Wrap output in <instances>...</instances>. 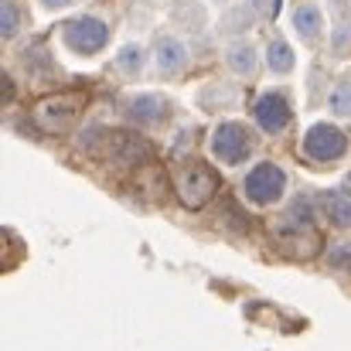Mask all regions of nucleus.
I'll list each match as a JSON object with an SVG mask.
<instances>
[{
	"label": "nucleus",
	"mask_w": 351,
	"mask_h": 351,
	"mask_svg": "<svg viewBox=\"0 0 351 351\" xmlns=\"http://www.w3.org/2000/svg\"><path fill=\"white\" fill-rule=\"evenodd\" d=\"M174 191H178V198L188 205V208H202V205H208L212 202V195L219 191V178L205 167V164H188V167H181L178 174H174Z\"/></svg>",
	"instance_id": "f257e3e1"
},
{
	"label": "nucleus",
	"mask_w": 351,
	"mask_h": 351,
	"mask_svg": "<svg viewBox=\"0 0 351 351\" xmlns=\"http://www.w3.org/2000/svg\"><path fill=\"white\" fill-rule=\"evenodd\" d=\"M62 38H65V45H69L72 51H79V55H96L99 48H106L110 27H106V21L86 14V17L69 21V24L62 27Z\"/></svg>",
	"instance_id": "f03ea898"
},
{
	"label": "nucleus",
	"mask_w": 351,
	"mask_h": 351,
	"mask_svg": "<svg viewBox=\"0 0 351 351\" xmlns=\"http://www.w3.org/2000/svg\"><path fill=\"white\" fill-rule=\"evenodd\" d=\"M287 191V174L276 167V164H256L249 174H245V198L256 202V205H273L280 202Z\"/></svg>",
	"instance_id": "7ed1b4c3"
},
{
	"label": "nucleus",
	"mask_w": 351,
	"mask_h": 351,
	"mask_svg": "<svg viewBox=\"0 0 351 351\" xmlns=\"http://www.w3.org/2000/svg\"><path fill=\"white\" fill-rule=\"evenodd\" d=\"M345 150H348V136H345L338 126H331V123H314V126L307 130V136H304V154H307L311 160L328 164V160L345 157Z\"/></svg>",
	"instance_id": "20e7f679"
},
{
	"label": "nucleus",
	"mask_w": 351,
	"mask_h": 351,
	"mask_svg": "<svg viewBox=\"0 0 351 351\" xmlns=\"http://www.w3.org/2000/svg\"><path fill=\"white\" fill-rule=\"evenodd\" d=\"M103 157L119 164V167H140L143 160L154 157V147L143 136H136V133H113L110 130L106 147H103Z\"/></svg>",
	"instance_id": "39448f33"
},
{
	"label": "nucleus",
	"mask_w": 351,
	"mask_h": 351,
	"mask_svg": "<svg viewBox=\"0 0 351 351\" xmlns=\"http://www.w3.org/2000/svg\"><path fill=\"white\" fill-rule=\"evenodd\" d=\"M249 147H252V140H249V130L242 123H222L212 133V154L222 164H242L245 154H249Z\"/></svg>",
	"instance_id": "423d86ee"
},
{
	"label": "nucleus",
	"mask_w": 351,
	"mask_h": 351,
	"mask_svg": "<svg viewBox=\"0 0 351 351\" xmlns=\"http://www.w3.org/2000/svg\"><path fill=\"white\" fill-rule=\"evenodd\" d=\"M75 113H79V96H51L38 106L34 119L45 133H62V130H69Z\"/></svg>",
	"instance_id": "0eeeda50"
},
{
	"label": "nucleus",
	"mask_w": 351,
	"mask_h": 351,
	"mask_svg": "<svg viewBox=\"0 0 351 351\" xmlns=\"http://www.w3.org/2000/svg\"><path fill=\"white\" fill-rule=\"evenodd\" d=\"M252 117L266 133H283L290 126V103L280 93H263L252 106Z\"/></svg>",
	"instance_id": "6e6552de"
},
{
	"label": "nucleus",
	"mask_w": 351,
	"mask_h": 351,
	"mask_svg": "<svg viewBox=\"0 0 351 351\" xmlns=\"http://www.w3.org/2000/svg\"><path fill=\"white\" fill-rule=\"evenodd\" d=\"M126 117L133 119L136 126H154L167 117V99L157 96V93H143V96H133L126 103Z\"/></svg>",
	"instance_id": "1a4fd4ad"
},
{
	"label": "nucleus",
	"mask_w": 351,
	"mask_h": 351,
	"mask_svg": "<svg viewBox=\"0 0 351 351\" xmlns=\"http://www.w3.org/2000/svg\"><path fill=\"white\" fill-rule=\"evenodd\" d=\"M184 65H188V48H184L178 38L164 34V38L157 41V69H160L164 75H178V72H184Z\"/></svg>",
	"instance_id": "9d476101"
},
{
	"label": "nucleus",
	"mask_w": 351,
	"mask_h": 351,
	"mask_svg": "<svg viewBox=\"0 0 351 351\" xmlns=\"http://www.w3.org/2000/svg\"><path fill=\"white\" fill-rule=\"evenodd\" d=\"M293 27H297V34L311 45V41H317V38H321L324 17H321V10H317L314 3H300V7L293 10Z\"/></svg>",
	"instance_id": "9b49d317"
},
{
	"label": "nucleus",
	"mask_w": 351,
	"mask_h": 351,
	"mask_svg": "<svg viewBox=\"0 0 351 351\" xmlns=\"http://www.w3.org/2000/svg\"><path fill=\"white\" fill-rule=\"evenodd\" d=\"M324 212L328 219L338 226V229H348L351 226V188H335L324 195Z\"/></svg>",
	"instance_id": "f8f14e48"
},
{
	"label": "nucleus",
	"mask_w": 351,
	"mask_h": 351,
	"mask_svg": "<svg viewBox=\"0 0 351 351\" xmlns=\"http://www.w3.org/2000/svg\"><path fill=\"white\" fill-rule=\"evenodd\" d=\"M226 62H229V69H232L235 75H252V72H256V51H252L249 41H235V45H229Z\"/></svg>",
	"instance_id": "ddd939ff"
},
{
	"label": "nucleus",
	"mask_w": 351,
	"mask_h": 351,
	"mask_svg": "<svg viewBox=\"0 0 351 351\" xmlns=\"http://www.w3.org/2000/svg\"><path fill=\"white\" fill-rule=\"evenodd\" d=\"M171 17H174L178 24H184V31H198V27L205 24V10H202L195 0H174Z\"/></svg>",
	"instance_id": "4468645a"
},
{
	"label": "nucleus",
	"mask_w": 351,
	"mask_h": 351,
	"mask_svg": "<svg viewBox=\"0 0 351 351\" xmlns=\"http://www.w3.org/2000/svg\"><path fill=\"white\" fill-rule=\"evenodd\" d=\"M266 62H269V69H273V72L287 75V72L293 69V51H290V45H287L283 38H273V41H269V48H266Z\"/></svg>",
	"instance_id": "2eb2a0df"
},
{
	"label": "nucleus",
	"mask_w": 351,
	"mask_h": 351,
	"mask_svg": "<svg viewBox=\"0 0 351 351\" xmlns=\"http://www.w3.org/2000/svg\"><path fill=\"white\" fill-rule=\"evenodd\" d=\"M252 17H256V14H252V7H249V3H245V7H232V10H226V14H222L219 31H222V34H242V31L252 24Z\"/></svg>",
	"instance_id": "dca6fc26"
},
{
	"label": "nucleus",
	"mask_w": 351,
	"mask_h": 351,
	"mask_svg": "<svg viewBox=\"0 0 351 351\" xmlns=\"http://www.w3.org/2000/svg\"><path fill=\"white\" fill-rule=\"evenodd\" d=\"M143 62H147V51H143L140 45H126V48L117 55V69L123 75H130V79L143 72Z\"/></svg>",
	"instance_id": "f3484780"
},
{
	"label": "nucleus",
	"mask_w": 351,
	"mask_h": 351,
	"mask_svg": "<svg viewBox=\"0 0 351 351\" xmlns=\"http://www.w3.org/2000/svg\"><path fill=\"white\" fill-rule=\"evenodd\" d=\"M17 27H21V7L14 0H3V7H0V34L3 38H14Z\"/></svg>",
	"instance_id": "a211bd4d"
},
{
	"label": "nucleus",
	"mask_w": 351,
	"mask_h": 351,
	"mask_svg": "<svg viewBox=\"0 0 351 351\" xmlns=\"http://www.w3.org/2000/svg\"><path fill=\"white\" fill-rule=\"evenodd\" d=\"M328 103H331V113H338V117H351V82H338V86L331 89Z\"/></svg>",
	"instance_id": "6ab92c4d"
},
{
	"label": "nucleus",
	"mask_w": 351,
	"mask_h": 351,
	"mask_svg": "<svg viewBox=\"0 0 351 351\" xmlns=\"http://www.w3.org/2000/svg\"><path fill=\"white\" fill-rule=\"evenodd\" d=\"M348 263H351V242H341V245L331 252V266H341V269H345Z\"/></svg>",
	"instance_id": "aec40b11"
},
{
	"label": "nucleus",
	"mask_w": 351,
	"mask_h": 351,
	"mask_svg": "<svg viewBox=\"0 0 351 351\" xmlns=\"http://www.w3.org/2000/svg\"><path fill=\"white\" fill-rule=\"evenodd\" d=\"M348 45H351V27H341V31L335 34V51H338V55H345V51H348Z\"/></svg>",
	"instance_id": "412c9836"
},
{
	"label": "nucleus",
	"mask_w": 351,
	"mask_h": 351,
	"mask_svg": "<svg viewBox=\"0 0 351 351\" xmlns=\"http://www.w3.org/2000/svg\"><path fill=\"white\" fill-rule=\"evenodd\" d=\"M41 3H45L48 10H58V7H69L72 0H41Z\"/></svg>",
	"instance_id": "4be33fe9"
}]
</instances>
